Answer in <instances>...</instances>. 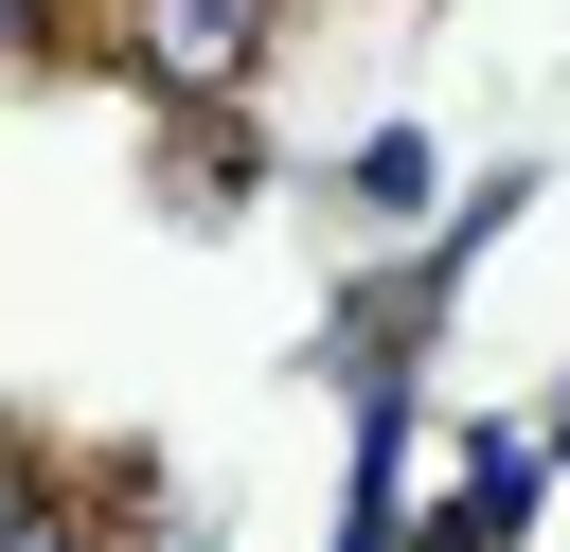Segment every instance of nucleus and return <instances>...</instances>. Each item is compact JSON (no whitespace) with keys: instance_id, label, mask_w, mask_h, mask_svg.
Masks as SVG:
<instances>
[{"instance_id":"obj_3","label":"nucleus","mask_w":570,"mask_h":552,"mask_svg":"<svg viewBox=\"0 0 570 552\" xmlns=\"http://www.w3.org/2000/svg\"><path fill=\"white\" fill-rule=\"evenodd\" d=\"M0 18H18V0H0Z\"/></svg>"},{"instance_id":"obj_1","label":"nucleus","mask_w":570,"mask_h":552,"mask_svg":"<svg viewBox=\"0 0 570 552\" xmlns=\"http://www.w3.org/2000/svg\"><path fill=\"white\" fill-rule=\"evenodd\" d=\"M249 53H267V0H142V71H160L178 107L249 89Z\"/></svg>"},{"instance_id":"obj_2","label":"nucleus","mask_w":570,"mask_h":552,"mask_svg":"<svg viewBox=\"0 0 570 552\" xmlns=\"http://www.w3.org/2000/svg\"><path fill=\"white\" fill-rule=\"evenodd\" d=\"M0 552H53V534H0Z\"/></svg>"}]
</instances>
